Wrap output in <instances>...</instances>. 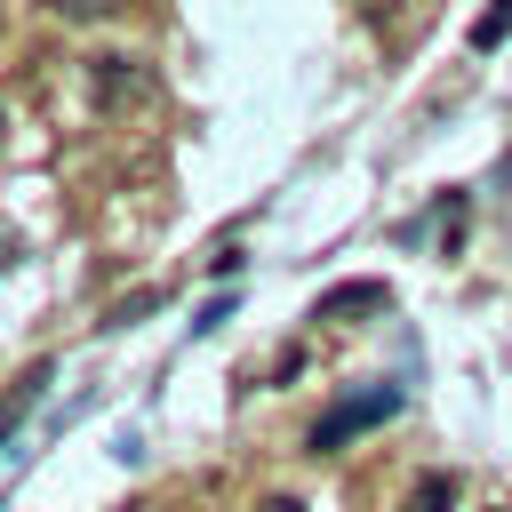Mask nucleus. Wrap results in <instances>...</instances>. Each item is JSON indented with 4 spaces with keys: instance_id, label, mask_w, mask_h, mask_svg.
<instances>
[{
    "instance_id": "obj_1",
    "label": "nucleus",
    "mask_w": 512,
    "mask_h": 512,
    "mask_svg": "<svg viewBox=\"0 0 512 512\" xmlns=\"http://www.w3.org/2000/svg\"><path fill=\"white\" fill-rule=\"evenodd\" d=\"M384 416H400V384H360V392H344V400L312 424V456H336L352 432H368V424H384Z\"/></svg>"
},
{
    "instance_id": "obj_2",
    "label": "nucleus",
    "mask_w": 512,
    "mask_h": 512,
    "mask_svg": "<svg viewBox=\"0 0 512 512\" xmlns=\"http://www.w3.org/2000/svg\"><path fill=\"white\" fill-rule=\"evenodd\" d=\"M88 96H96V112H144L152 104L144 56H88Z\"/></svg>"
},
{
    "instance_id": "obj_3",
    "label": "nucleus",
    "mask_w": 512,
    "mask_h": 512,
    "mask_svg": "<svg viewBox=\"0 0 512 512\" xmlns=\"http://www.w3.org/2000/svg\"><path fill=\"white\" fill-rule=\"evenodd\" d=\"M384 304H392L384 280H344V288H328V296L312 304V320H352V312H384Z\"/></svg>"
},
{
    "instance_id": "obj_4",
    "label": "nucleus",
    "mask_w": 512,
    "mask_h": 512,
    "mask_svg": "<svg viewBox=\"0 0 512 512\" xmlns=\"http://www.w3.org/2000/svg\"><path fill=\"white\" fill-rule=\"evenodd\" d=\"M400 512H456V472H416Z\"/></svg>"
},
{
    "instance_id": "obj_5",
    "label": "nucleus",
    "mask_w": 512,
    "mask_h": 512,
    "mask_svg": "<svg viewBox=\"0 0 512 512\" xmlns=\"http://www.w3.org/2000/svg\"><path fill=\"white\" fill-rule=\"evenodd\" d=\"M504 32H512V0H488V8H480V24H472V48L488 56V48H504Z\"/></svg>"
},
{
    "instance_id": "obj_6",
    "label": "nucleus",
    "mask_w": 512,
    "mask_h": 512,
    "mask_svg": "<svg viewBox=\"0 0 512 512\" xmlns=\"http://www.w3.org/2000/svg\"><path fill=\"white\" fill-rule=\"evenodd\" d=\"M40 384H48V368H32V376H24V384H16V400H8V408H0V448H8V432H16V424H24V408H32V400H40Z\"/></svg>"
},
{
    "instance_id": "obj_7",
    "label": "nucleus",
    "mask_w": 512,
    "mask_h": 512,
    "mask_svg": "<svg viewBox=\"0 0 512 512\" xmlns=\"http://www.w3.org/2000/svg\"><path fill=\"white\" fill-rule=\"evenodd\" d=\"M440 248H448V256L464 248V192H448V200H440Z\"/></svg>"
},
{
    "instance_id": "obj_8",
    "label": "nucleus",
    "mask_w": 512,
    "mask_h": 512,
    "mask_svg": "<svg viewBox=\"0 0 512 512\" xmlns=\"http://www.w3.org/2000/svg\"><path fill=\"white\" fill-rule=\"evenodd\" d=\"M48 8H56L64 24H104V16L120 8V0H48Z\"/></svg>"
},
{
    "instance_id": "obj_9",
    "label": "nucleus",
    "mask_w": 512,
    "mask_h": 512,
    "mask_svg": "<svg viewBox=\"0 0 512 512\" xmlns=\"http://www.w3.org/2000/svg\"><path fill=\"white\" fill-rule=\"evenodd\" d=\"M152 304H160V288H136V296H120V304H112V328H128V320H136V312H152Z\"/></svg>"
},
{
    "instance_id": "obj_10",
    "label": "nucleus",
    "mask_w": 512,
    "mask_h": 512,
    "mask_svg": "<svg viewBox=\"0 0 512 512\" xmlns=\"http://www.w3.org/2000/svg\"><path fill=\"white\" fill-rule=\"evenodd\" d=\"M16 256H24V240H16V232H0V272H8Z\"/></svg>"
},
{
    "instance_id": "obj_11",
    "label": "nucleus",
    "mask_w": 512,
    "mask_h": 512,
    "mask_svg": "<svg viewBox=\"0 0 512 512\" xmlns=\"http://www.w3.org/2000/svg\"><path fill=\"white\" fill-rule=\"evenodd\" d=\"M264 512H304V504H288V496H280V504H264Z\"/></svg>"
}]
</instances>
